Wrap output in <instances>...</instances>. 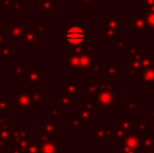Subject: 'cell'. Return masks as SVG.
<instances>
[{"mask_svg": "<svg viewBox=\"0 0 154 153\" xmlns=\"http://www.w3.org/2000/svg\"><path fill=\"white\" fill-rule=\"evenodd\" d=\"M87 38V32L80 26L66 27L64 31V40L70 45H80Z\"/></svg>", "mask_w": 154, "mask_h": 153, "instance_id": "1", "label": "cell"}, {"mask_svg": "<svg viewBox=\"0 0 154 153\" xmlns=\"http://www.w3.org/2000/svg\"><path fill=\"white\" fill-rule=\"evenodd\" d=\"M130 20L132 23L131 27H130L131 31H146L147 29L146 21H145L144 17H131Z\"/></svg>", "mask_w": 154, "mask_h": 153, "instance_id": "2", "label": "cell"}, {"mask_svg": "<svg viewBox=\"0 0 154 153\" xmlns=\"http://www.w3.org/2000/svg\"><path fill=\"white\" fill-rule=\"evenodd\" d=\"M100 103L103 105H113V103L116 104L114 102V98H113V94L109 93V92H103V93L100 94Z\"/></svg>", "mask_w": 154, "mask_h": 153, "instance_id": "3", "label": "cell"}, {"mask_svg": "<svg viewBox=\"0 0 154 153\" xmlns=\"http://www.w3.org/2000/svg\"><path fill=\"white\" fill-rule=\"evenodd\" d=\"M106 23L116 32L121 29V17H108Z\"/></svg>", "mask_w": 154, "mask_h": 153, "instance_id": "4", "label": "cell"}, {"mask_svg": "<svg viewBox=\"0 0 154 153\" xmlns=\"http://www.w3.org/2000/svg\"><path fill=\"white\" fill-rule=\"evenodd\" d=\"M138 145H140V139H138L137 135L135 134H131L127 137L126 139V147L130 148V149H136L138 148Z\"/></svg>", "mask_w": 154, "mask_h": 153, "instance_id": "5", "label": "cell"}, {"mask_svg": "<svg viewBox=\"0 0 154 153\" xmlns=\"http://www.w3.org/2000/svg\"><path fill=\"white\" fill-rule=\"evenodd\" d=\"M103 34L106 36L107 38L111 39V40H114L116 38V33L114 29H112L111 27H109L107 25L106 22H103Z\"/></svg>", "mask_w": 154, "mask_h": 153, "instance_id": "6", "label": "cell"}, {"mask_svg": "<svg viewBox=\"0 0 154 153\" xmlns=\"http://www.w3.org/2000/svg\"><path fill=\"white\" fill-rule=\"evenodd\" d=\"M144 18L146 21L147 29L154 31V13H146Z\"/></svg>", "mask_w": 154, "mask_h": 153, "instance_id": "7", "label": "cell"}, {"mask_svg": "<svg viewBox=\"0 0 154 153\" xmlns=\"http://www.w3.org/2000/svg\"><path fill=\"white\" fill-rule=\"evenodd\" d=\"M142 78L143 82H154V68L145 70Z\"/></svg>", "mask_w": 154, "mask_h": 153, "instance_id": "8", "label": "cell"}, {"mask_svg": "<svg viewBox=\"0 0 154 153\" xmlns=\"http://www.w3.org/2000/svg\"><path fill=\"white\" fill-rule=\"evenodd\" d=\"M152 60H153V56L144 57V58H143V60H142V62H140V64H143V66H144V67H147V66H149L151 64Z\"/></svg>", "mask_w": 154, "mask_h": 153, "instance_id": "9", "label": "cell"}, {"mask_svg": "<svg viewBox=\"0 0 154 153\" xmlns=\"http://www.w3.org/2000/svg\"><path fill=\"white\" fill-rule=\"evenodd\" d=\"M44 149H46L45 153H55L56 152V146H54V143H49L45 145Z\"/></svg>", "mask_w": 154, "mask_h": 153, "instance_id": "10", "label": "cell"}, {"mask_svg": "<svg viewBox=\"0 0 154 153\" xmlns=\"http://www.w3.org/2000/svg\"><path fill=\"white\" fill-rule=\"evenodd\" d=\"M132 69L134 72H137L140 69V61H133L132 62Z\"/></svg>", "mask_w": 154, "mask_h": 153, "instance_id": "11", "label": "cell"}, {"mask_svg": "<svg viewBox=\"0 0 154 153\" xmlns=\"http://www.w3.org/2000/svg\"><path fill=\"white\" fill-rule=\"evenodd\" d=\"M122 126H123L122 129L128 130V129H130V127H131V122H130V121H123Z\"/></svg>", "mask_w": 154, "mask_h": 153, "instance_id": "12", "label": "cell"}, {"mask_svg": "<svg viewBox=\"0 0 154 153\" xmlns=\"http://www.w3.org/2000/svg\"><path fill=\"white\" fill-rule=\"evenodd\" d=\"M116 139H122V137L124 136V131H123V129L122 128H119L118 131H116Z\"/></svg>", "mask_w": 154, "mask_h": 153, "instance_id": "13", "label": "cell"}, {"mask_svg": "<svg viewBox=\"0 0 154 153\" xmlns=\"http://www.w3.org/2000/svg\"><path fill=\"white\" fill-rule=\"evenodd\" d=\"M145 11H146V13H154V4H152V5H146Z\"/></svg>", "mask_w": 154, "mask_h": 153, "instance_id": "14", "label": "cell"}, {"mask_svg": "<svg viewBox=\"0 0 154 153\" xmlns=\"http://www.w3.org/2000/svg\"><path fill=\"white\" fill-rule=\"evenodd\" d=\"M85 6H92V0H80Z\"/></svg>", "mask_w": 154, "mask_h": 153, "instance_id": "15", "label": "cell"}, {"mask_svg": "<svg viewBox=\"0 0 154 153\" xmlns=\"http://www.w3.org/2000/svg\"><path fill=\"white\" fill-rule=\"evenodd\" d=\"M145 143H146V145L148 146H151L154 144V139L152 137H148V139H145Z\"/></svg>", "mask_w": 154, "mask_h": 153, "instance_id": "16", "label": "cell"}, {"mask_svg": "<svg viewBox=\"0 0 154 153\" xmlns=\"http://www.w3.org/2000/svg\"><path fill=\"white\" fill-rule=\"evenodd\" d=\"M140 2L145 3L146 5H152V4H154V0H140Z\"/></svg>", "mask_w": 154, "mask_h": 153, "instance_id": "17", "label": "cell"}, {"mask_svg": "<svg viewBox=\"0 0 154 153\" xmlns=\"http://www.w3.org/2000/svg\"><path fill=\"white\" fill-rule=\"evenodd\" d=\"M125 43H126L125 41H119L118 44H116V48H118V49H121L122 47L125 46Z\"/></svg>", "mask_w": 154, "mask_h": 153, "instance_id": "18", "label": "cell"}, {"mask_svg": "<svg viewBox=\"0 0 154 153\" xmlns=\"http://www.w3.org/2000/svg\"><path fill=\"white\" fill-rule=\"evenodd\" d=\"M126 2H135V0H125Z\"/></svg>", "mask_w": 154, "mask_h": 153, "instance_id": "19", "label": "cell"}, {"mask_svg": "<svg viewBox=\"0 0 154 153\" xmlns=\"http://www.w3.org/2000/svg\"><path fill=\"white\" fill-rule=\"evenodd\" d=\"M106 1H107V0H103V2H106Z\"/></svg>", "mask_w": 154, "mask_h": 153, "instance_id": "20", "label": "cell"}]
</instances>
